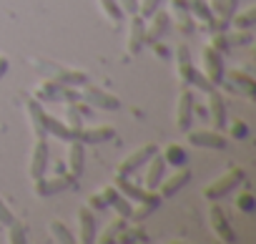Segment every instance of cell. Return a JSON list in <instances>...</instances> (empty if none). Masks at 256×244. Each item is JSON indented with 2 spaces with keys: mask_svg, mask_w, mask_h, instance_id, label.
Segmentation results:
<instances>
[{
  "mask_svg": "<svg viewBox=\"0 0 256 244\" xmlns=\"http://www.w3.org/2000/svg\"><path fill=\"white\" fill-rule=\"evenodd\" d=\"M38 101H58V103H68V101H78L80 93L73 91V86H66L56 78H46L36 86V96Z\"/></svg>",
  "mask_w": 256,
  "mask_h": 244,
  "instance_id": "1",
  "label": "cell"
},
{
  "mask_svg": "<svg viewBox=\"0 0 256 244\" xmlns=\"http://www.w3.org/2000/svg\"><path fill=\"white\" fill-rule=\"evenodd\" d=\"M238 184H244V169L234 166V169L224 171L218 179H214L211 184H206V189H204V196H206L208 201H214V199H221V196H226L228 191H236V186H238Z\"/></svg>",
  "mask_w": 256,
  "mask_h": 244,
  "instance_id": "2",
  "label": "cell"
},
{
  "mask_svg": "<svg viewBox=\"0 0 256 244\" xmlns=\"http://www.w3.org/2000/svg\"><path fill=\"white\" fill-rule=\"evenodd\" d=\"M78 181V176H73L70 171L63 174L58 171L56 176H40V179H33V191L38 196H53V194H60V191H68L73 189Z\"/></svg>",
  "mask_w": 256,
  "mask_h": 244,
  "instance_id": "3",
  "label": "cell"
},
{
  "mask_svg": "<svg viewBox=\"0 0 256 244\" xmlns=\"http://www.w3.org/2000/svg\"><path fill=\"white\" fill-rule=\"evenodd\" d=\"M161 149L156 146V144H144V146H138L136 151H131L120 164H118V169H116V176H128L131 179V174H136L138 169H144L146 166V161L154 156V154H158Z\"/></svg>",
  "mask_w": 256,
  "mask_h": 244,
  "instance_id": "4",
  "label": "cell"
},
{
  "mask_svg": "<svg viewBox=\"0 0 256 244\" xmlns=\"http://www.w3.org/2000/svg\"><path fill=\"white\" fill-rule=\"evenodd\" d=\"M201 73H204L214 86H221L224 73H226V68H224V53H218V51H214L211 46H206L204 53H201Z\"/></svg>",
  "mask_w": 256,
  "mask_h": 244,
  "instance_id": "5",
  "label": "cell"
},
{
  "mask_svg": "<svg viewBox=\"0 0 256 244\" xmlns=\"http://www.w3.org/2000/svg\"><path fill=\"white\" fill-rule=\"evenodd\" d=\"M186 141L191 146H198V149H214V151H224L226 149V136L221 131H211V129H196V131H186Z\"/></svg>",
  "mask_w": 256,
  "mask_h": 244,
  "instance_id": "6",
  "label": "cell"
},
{
  "mask_svg": "<svg viewBox=\"0 0 256 244\" xmlns=\"http://www.w3.org/2000/svg\"><path fill=\"white\" fill-rule=\"evenodd\" d=\"M48 161H50L48 141H46V136H38V139L33 141L30 161H28V174H30V179H40V176H46V171H48Z\"/></svg>",
  "mask_w": 256,
  "mask_h": 244,
  "instance_id": "7",
  "label": "cell"
},
{
  "mask_svg": "<svg viewBox=\"0 0 256 244\" xmlns=\"http://www.w3.org/2000/svg\"><path fill=\"white\" fill-rule=\"evenodd\" d=\"M113 186H116L128 201H136V204H156V206H158L156 191H148V189H144V186L131 184V181H128V176H116Z\"/></svg>",
  "mask_w": 256,
  "mask_h": 244,
  "instance_id": "8",
  "label": "cell"
},
{
  "mask_svg": "<svg viewBox=\"0 0 256 244\" xmlns=\"http://www.w3.org/2000/svg\"><path fill=\"white\" fill-rule=\"evenodd\" d=\"M194 111H196V106H194V93H191L188 88H184V91L178 93L176 108H174V121H176V129H178V131L186 134V131L191 129Z\"/></svg>",
  "mask_w": 256,
  "mask_h": 244,
  "instance_id": "9",
  "label": "cell"
},
{
  "mask_svg": "<svg viewBox=\"0 0 256 244\" xmlns=\"http://www.w3.org/2000/svg\"><path fill=\"white\" fill-rule=\"evenodd\" d=\"M83 86H86V83H83ZM80 98H83L90 108H96V111H116V108H120V101H118L113 93H108V91H103V88H98V86H86L83 93H80Z\"/></svg>",
  "mask_w": 256,
  "mask_h": 244,
  "instance_id": "10",
  "label": "cell"
},
{
  "mask_svg": "<svg viewBox=\"0 0 256 244\" xmlns=\"http://www.w3.org/2000/svg\"><path fill=\"white\" fill-rule=\"evenodd\" d=\"M208 221H211V231H214V236L218 241H224V244H234L236 241V231H234V226H231V221H228V216H226V211L221 206H211Z\"/></svg>",
  "mask_w": 256,
  "mask_h": 244,
  "instance_id": "11",
  "label": "cell"
},
{
  "mask_svg": "<svg viewBox=\"0 0 256 244\" xmlns=\"http://www.w3.org/2000/svg\"><path fill=\"white\" fill-rule=\"evenodd\" d=\"M221 86H226L231 93H238V96H246V98H254V93H256V83H254V78L246 71H228V73H224Z\"/></svg>",
  "mask_w": 256,
  "mask_h": 244,
  "instance_id": "12",
  "label": "cell"
},
{
  "mask_svg": "<svg viewBox=\"0 0 256 244\" xmlns=\"http://www.w3.org/2000/svg\"><path fill=\"white\" fill-rule=\"evenodd\" d=\"M23 108H26V116H28V124H30L33 139H38V136H48V131H46V124H48V113L43 111L40 101H38V98H26Z\"/></svg>",
  "mask_w": 256,
  "mask_h": 244,
  "instance_id": "13",
  "label": "cell"
},
{
  "mask_svg": "<svg viewBox=\"0 0 256 244\" xmlns=\"http://www.w3.org/2000/svg\"><path fill=\"white\" fill-rule=\"evenodd\" d=\"M148 23H146V43H156V41H161L168 31H171V13H166V11H156L154 16H148L146 18Z\"/></svg>",
  "mask_w": 256,
  "mask_h": 244,
  "instance_id": "14",
  "label": "cell"
},
{
  "mask_svg": "<svg viewBox=\"0 0 256 244\" xmlns=\"http://www.w3.org/2000/svg\"><path fill=\"white\" fill-rule=\"evenodd\" d=\"M144 46H146V21L141 16H131V23H128V38H126V51L131 56H136Z\"/></svg>",
  "mask_w": 256,
  "mask_h": 244,
  "instance_id": "15",
  "label": "cell"
},
{
  "mask_svg": "<svg viewBox=\"0 0 256 244\" xmlns=\"http://www.w3.org/2000/svg\"><path fill=\"white\" fill-rule=\"evenodd\" d=\"M76 221H78V234H76V239L80 241V244H93L96 241V216H93V211L88 209V206H80L78 211H76Z\"/></svg>",
  "mask_w": 256,
  "mask_h": 244,
  "instance_id": "16",
  "label": "cell"
},
{
  "mask_svg": "<svg viewBox=\"0 0 256 244\" xmlns=\"http://www.w3.org/2000/svg\"><path fill=\"white\" fill-rule=\"evenodd\" d=\"M90 113L88 103H78V101H68L66 103V126L73 131V136L78 139L80 129H83V118Z\"/></svg>",
  "mask_w": 256,
  "mask_h": 244,
  "instance_id": "17",
  "label": "cell"
},
{
  "mask_svg": "<svg viewBox=\"0 0 256 244\" xmlns=\"http://www.w3.org/2000/svg\"><path fill=\"white\" fill-rule=\"evenodd\" d=\"M100 194H103V199H106V204L108 206H113L116 211H118V216H123V219H131V214H134V204L128 201L113 184H108V186H103L100 189Z\"/></svg>",
  "mask_w": 256,
  "mask_h": 244,
  "instance_id": "18",
  "label": "cell"
},
{
  "mask_svg": "<svg viewBox=\"0 0 256 244\" xmlns=\"http://www.w3.org/2000/svg\"><path fill=\"white\" fill-rule=\"evenodd\" d=\"M174 61H176V76H178V81H181L184 86H188L191 73H194V68H196V66H194V58H191V48H188L186 43L176 46Z\"/></svg>",
  "mask_w": 256,
  "mask_h": 244,
  "instance_id": "19",
  "label": "cell"
},
{
  "mask_svg": "<svg viewBox=\"0 0 256 244\" xmlns=\"http://www.w3.org/2000/svg\"><path fill=\"white\" fill-rule=\"evenodd\" d=\"M208 116H211V121H214V126H216V131H224L226 129V101H224V96L216 91V88H211L208 93Z\"/></svg>",
  "mask_w": 256,
  "mask_h": 244,
  "instance_id": "20",
  "label": "cell"
},
{
  "mask_svg": "<svg viewBox=\"0 0 256 244\" xmlns=\"http://www.w3.org/2000/svg\"><path fill=\"white\" fill-rule=\"evenodd\" d=\"M66 161H68V171H70L73 176H80V174H83V166H86V144H83L80 139H70V141H68Z\"/></svg>",
  "mask_w": 256,
  "mask_h": 244,
  "instance_id": "21",
  "label": "cell"
},
{
  "mask_svg": "<svg viewBox=\"0 0 256 244\" xmlns=\"http://www.w3.org/2000/svg\"><path fill=\"white\" fill-rule=\"evenodd\" d=\"M166 161H164V156L161 154H154L148 161H146V179H144V189H148V191H156V186L161 184V179H164V171H166Z\"/></svg>",
  "mask_w": 256,
  "mask_h": 244,
  "instance_id": "22",
  "label": "cell"
},
{
  "mask_svg": "<svg viewBox=\"0 0 256 244\" xmlns=\"http://www.w3.org/2000/svg\"><path fill=\"white\" fill-rule=\"evenodd\" d=\"M188 181H191V171H188L186 166H178L176 174H171L168 179H161V184H158L156 189L161 191V196H174V194L181 191Z\"/></svg>",
  "mask_w": 256,
  "mask_h": 244,
  "instance_id": "23",
  "label": "cell"
},
{
  "mask_svg": "<svg viewBox=\"0 0 256 244\" xmlns=\"http://www.w3.org/2000/svg\"><path fill=\"white\" fill-rule=\"evenodd\" d=\"M116 136V129L113 126H83L80 129V134H78V139L83 141V144H103V141H110Z\"/></svg>",
  "mask_w": 256,
  "mask_h": 244,
  "instance_id": "24",
  "label": "cell"
},
{
  "mask_svg": "<svg viewBox=\"0 0 256 244\" xmlns=\"http://www.w3.org/2000/svg\"><path fill=\"white\" fill-rule=\"evenodd\" d=\"M40 66H46L53 76L50 78H56V81H60V83H66V86H83L86 83V76L80 73V71H68V68H60V66H50V63H43V61H38Z\"/></svg>",
  "mask_w": 256,
  "mask_h": 244,
  "instance_id": "25",
  "label": "cell"
},
{
  "mask_svg": "<svg viewBox=\"0 0 256 244\" xmlns=\"http://www.w3.org/2000/svg\"><path fill=\"white\" fill-rule=\"evenodd\" d=\"M188 11H191L194 21L201 23L204 28H211L214 26V11L208 6V0H188Z\"/></svg>",
  "mask_w": 256,
  "mask_h": 244,
  "instance_id": "26",
  "label": "cell"
},
{
  "mask_svg": "<svg viewBox=\"0 0 256 244\" xmlns=\"http://www.w3.org/2000/svg\"><path fill=\"white\" fill-rule=\"evenodd\" d=\"M161 156H164V161L171 164V166H186V161H188V154H186V149H184L181 144H168Z\"/></svg>",
  "mask_w": 256,
  "mask_h": 244,
  "instance_id": "27",
  "label": "cell"
},
{
  "mask_svg": "<svg viewBox=\"0 0 256 244\" xmlns=\"http://www.w3.org/2000/svg\"><path fill=\"white\" fill-rule=\"evenodd\" d=\"M48 231H50V239L58 241V244H73L76 241V234L68 229L66 221H50L48 224Z\"/></svg>",
  "mask_w": 256,
  "mask_h": 244,
  "instance_id": "28",
  "label": "cell"
},
{
  "mask_svg": "<svg viewBox=\"0 0 256 244\" xmlns=\"http://www.w3.org/2000/svg\"><path fill=\"white\" fill-rule=\"evenodd\" d=\"M126 226H128V219L118 216L116 221H110V224L103 229V234H98V236H96V241H98V244H110V241H116V239H118V234H120Z\"/></svg>",
  "mask_w": 256,
  "mask_h": 244,
  "instance_id": "29",
  "label": "cell"
},
{
  "mask_svg": "<svg viewBox=\"0 0 256 244\" xmlns=\"http://www.w3.org/2000/svg\"><path fill=\"white\" fill-rule=\"evenodd\" d=\"M98 8H100V13L106 16V21H108L110 26H120V21H123V11L118 8L116 0H98Z\"/></svg>",
  "mask_w": 256,
  "mask_h": 244,
  "instance_id": "30",
  "label": "cell"
},
{
  "mask_svg": "<svg viewBox=\"0 0 256 244\" xmlns=\"http://www.w3.org/2000/svg\"><path fill=\"white\" fill-rule=\"evenodd\" d=\"M226 41H228V48L231 51L234 48H244V46H248L254 41V33L251 31H244V28H231V31H226Z\"/></svg>",
  "mask_w": 256,
  "mask_h": 244,
  "instance_id": "31",
  "label": "cell"
},
{
  "mask_svg": "<svg viewBox=\"0 0 256 244\" xmlns=\"http://www.w3.org/2000/svg\"><path fill=\"white\" fill-rule=\"evenodd\" d=\"M254 23H256V8H246V11H241V13H234V18H231V28H244V31H251L254 28Z\"/></svg>",
  "mask_w": 256,
  "mask_h": 244,
  "instance_id": "32",
  "label": "cell"
},
{
  "mask_svg": "<svg viewBox=\"0 0 256 244\" xmlns=\"http://www.w3.org/2000/svg\"><path fill=\"white\" fill-rule=\"evenodd\" d=\"M46 131H48V134H53L56 139L66 141V144H68L70 139H76V136H73V131H70V129H68L66 124H63V121H56V118H50V116H48V124H46Z\"/></svg>",
  "mask_w": 256,
  "mask_h": 244,
  "instance_id": "33",
  "label": "cell"
},
{
  "mask_svg": "<svg viewBox=\"0 0 256 244\" xmlns=\"http://www.w3.org/2000/svg\"><path fill=\"white\" fill-rule=\"evenodd\" d=\"M174 18H176V31H181L184 36H191L196 31V21L191 11H174Z\"/></svg>",
  "mask_w": 256,
  "mask_h": 244,
  "instance_id": "34",
  "label": "cell"
},
{
  "mask_svg": "<svg viewBox=\"0 0 256 244\" xmlns=\"http://www.w3.org/2000/svg\"><path fill=\"white\" fill-rule=\"evenodd\" d=\"M6 229H8V241H10V244H26V241H28V234H26V224H23V221L13 219Z\"/></svg>",
  "mask_w": 256,
  "mask_h": 244,
  "instance_id": "35",
  "label": "cell"
},
{
  "mask_svg": "<svg viewBox=\"0 0 256 244\" xmlns=\"http://www.w3.org/2000/svg\"><path fill=\"white\" fill-rule=\"evenodd\" d=\"M208 46L218 53H228V41H226V31H211V38H208Z\"/></svg>",
  "mask_w": 256,
  "mask_h": 244,
  "instance_id": "36",
  "label": "cell"
},
{
  "mask_svg": "<svg viewBox=\"0 0 256 244\" xmlns=\"http://www.w3.org/2000/svg\"><path fill=\"white\" fill-rule=\"evenodd\" d=\"M188 86H194L196 91H204V93H208L211 88H216V86H214V83H211V81H208V78L201 73V71H196V68H194V73H191V81H188Z\"/></svg>",
  "mask_w": 256,
  "mask_h": 244,
  "instance_id": "37",
  "label": "cell"
},
{
  "mask_svg": "<svg viewBox=\"0 0 256 244\" xmlns=\"http://www.w3.org/2000/svg\"><path fill=\"white\" fill-rule=\"evenodd\" d=\"M161 3H164V0H138V16L146 21L148 16H154L161 8Z\"/></svg>",
  "mask_w": 256,
  "mask_h": 244,
  "instance_id": "38",
  "label": "cell"
},
{
  "mask_svg": "<svg viewBox=\"0 0 256 244\" xmlns=\"http://www.w3.org/2000/svg\"><path fill=\"white\" fill-rule=\"evenodd\" d=\"M226 126H228V131H231V136L234 139H246L248 136V124L246 121H241V118H236V121H226Z\"/></svg>",
  "mask_w": 256,
  "mask_h": 244,
  "instance_id": "39",
  "label": "cell"
},
{
  "mask_svg": "<svg viewBox=\"0 0 256 244\" xmlns=\"http://www.w3.org/2000/svg\"><path fill=\"white\" fill-rule=\"evenodd\" d=\"M148 236L144 234V229H123L120 234H118V241H146Z\"/></svg>",
  "mask_w": 256,
  "mask_h": 244,
  "instance_id": "40",
  "label": "cell"
},
{
  "mask_svg": "<svg viewBox=\"0 0 256 244\" xmlns=\"http://www.w3.org/2000/svg\"><path fill=\"white\" fill-rule=\"evenodd\" d=\"M234 204H236V209H238V211L251 214V211H254V194H251V191H244L241 196H236V201H234Z\"/></svg>",
  "mask_w": 256,
  "mask_h": 244,
  "instance_id": "41",
  "label": "cell"
},
{
  "mask_svg": "<svg viewBox=\"0 0 256 244\" xmlns=\"http://www.w3.org/2000/svg\"><path fill=\"white\" fill-rule=\"evenodd\" d=\"M86 206H88L90 211H103V209H108V204H106V199H103L100 191H98V194H90L88 201H86Z\"/></svg>",
  "mask_w": 256,
  "mask_h": 244,
  "instance_id": "42",
  "label": "cell"
},
{
  "mask_svg": "<svg viewBox=\"0 0 256 244\" xmlns=\"http://www.w3.org/2000/svg\"><path fill=\"white\" fill-rule=\"evenodd\" d=\"M154 209H156V204H136V206H134V214H131V219L141 221V219L151 216V211H154Z\"/></svg>",
  "mask_w": 256,
  "mask_h": 244,
  "instance_id": "43",
  "label": "cell"
},
{
  "mask_svg": "<svg viewBox=\"0 0 256 244\" xmlns=\"http://www.w3.org/2000/svg\"><path fill=\"white\" fill-rule=\"evenodd\" d=\"M123 16H138V0H116Z\"/></svg>",
  "mask_w": 256,
  "mask_h": 244,
  "instance_id": "44",
  "label": "cell"
},
{
  "mask_svg": "<svg viewBox=\"0 0 256 244\" xmlns=\"http://www.w3.org/2000/svg\"><path fill=\"white\" fill-rule=\"evenodd\" d=\"M13 219H16V214L10 211V206H8L3 199H0V226H8Z\"/></svg>",
  "mask_w": 256,
  "mask_h": 244,
  "instance_id": "45",
  "label": "cell"
},
{
  "mask_svg": "<svg viewBox=\"0 0 256 244\" xmlns=\"http://www.w3.org/2000/svg\"><path fill=\"white\" fill-rule=\"evenodd\" d=\"M171 11H188V0H171Z\"/></svg>",
  "mask_w": 256,
  "mask_h": 244,
  "instance_id": "46",
  "label": "cell"
},
{
  "mask_svg": "<svg viewBox=\"0 0 256 244\" xmlns=\"http://www.w3.org/2000/svg\"><path fill=\"white\" fill-rule=\"evenodd\" d=\"M154 51H156V53H158V56H161V58H168V48H164V46H161V43H158V41H156V43H154Z\"/></svg>",
  "mask_w": 256,
  "mask_h": 244,
  "instance_id": "47",
  "label": "cell"
},
{
  "mask_svg": "<svg viewBox=\"0 0 256 244\" xmlns=\"http://www.w3.org/2000/svg\"><path fill=\"white\" fill-rule=\"evenodd\" d=\"M6 71H8V58H6V56H0V78H3Z\"/></svg>",
  "mask_w": 256,
  "mask_h": 244,
  "instance_id": "48",
  "label": "cell"
}]
</instances>
